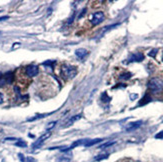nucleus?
Returning <instances> with one entry per match:
<instances>
[{"instance_id": "c756f323", "label": "nucleus", "mask_w": 163, "mask_h": 162, "mask_svg": "<svg viewBox=\"0 0 163 162\" xmlns=\"http://www.w3.org/2000/svg\"><path fill=\"white\" fill-rule=\"evenodd\" d=\"M2 133H3V130H2V129H1V128H0V135H1Z\"/></svg>"}, {"instance_id": "39448f33", "label": "nucleus", "mask_w": 163, "mask_h": 162, "mask_svg": "<svg viewBox=\"0 0 163 162\" xmlns=\"http://www.w3.org/2000/svg\"><path fill=\"white\" fill-rule=\"evenodd\" d=\"M50 136H51V132H50V131L49 132H46V133H44V134H42L41 136H40L39 138L37 139L36 141L33 143V144H32V148H33V149L39 148L42 144H43V142L45 141V140L49 138Z\"/></svg>"}, {"instance_id": "b1692460", "label": "nucleus", "mask_w": 163, "mask_h": 162, "mask_svg": "<svg viewBox=\"0 0 163 162\" xmlns=\"http://www.w3.org/2000/svg\"><path fill=\"white\" fill-rule=\"evenodd\" d=\"M18 157H19L21 162H25L26 159H25V157H24V155L22 154V153H19V154H18Z\"/></svg>"}, {"instance_id": "393cba45", "label": "nucleus", "mask_w": 163, "mask_h": 162, "mask_svg": "<svg viewBox=\"0 0 163 162\" xmlns=\"http://www.w3.org/2000/svg\"><path fill=\"white\" fill-rule=\"evenodd\" d=\"M25 162H36V160H35V159H34L33 157H31V156H29V157L26 158Z\"/></svg>"}, {"instance_id": "20e7f679", "label": "nucleus", "mask_w": 163, "mask_h": 162, "mask_svg": "<svg viewBox=\"0 0 163 162\" xmlns=\"http://www.w3.org/2000/svg\"><path fill=\"white\" fill-rule=\"evenodd\" d=\"M13 81L12 72H6L5 74H0V87L5 84H9Z\"/></svg>"}, {"instance_id": "c85d7f7f", "label": "nucleus", "mask_w": 163, "mask_h": 162, "mask_svg": "<svg viewBox=\"0 0 163 162\" xmlns=\"http://www.w3.org/2000/svg\"><path fill=\"white\" fill-rule=\"evenodd\" d=\"M130 97H131V99H135V98H137V94H135V95H131Z\"/></svg>"}, {"instance_id": "1a4fd4ad", "label": "nucleus", "mask_w": 163, "mask_h": 162, "mask_svg": "<svg viewBox=\"0 0 163 162\" xmlns=\"http://www.w3.org/2000/svg\"><path fill=\"white\" fill-rule=\"evenodd\" d=\"M80 118H81V114L72 116V117H70L67 121H66L65 123H64L63 128H67V127H69V126H71L72 124H74V123L76 122V121H78V120L80 119Z\"/></svg>"}, {"instance_id": "9d476101", "label": "nucleus", "mask_w": 163, "mask_h": 162, "mask_svg": "<svg viewBox=\"0 0 163 162\" xmlns=\"http://www.w3.org/2000/svg\"><path fill=\"white\" fill-rule=\"evenodd\" d=\"M87 50L86 49H84V48H79V49H77L75 51V54H76V56L78 57L79 59H83L85 56L87 55Z\"/></svg>"}, {"instance_id": "7ed1b4c3", "label": "nucleus", "mask_w": 163, "mask_h": 162, "mask_svg": "<svg viewBox=\"0 0 163 162\" xmlns=\"http://www.w3.org/2000/svg\"><path fill=\"white\" fill-rule=\"evenodd\" d=\"M104 18H105L104 13L102 11H97L92 14L90 21H91V24L93 26H96V25H99L100 23H102L104 21Z\"/></svg>"}, {"instance_id": "4be33fe9", "label": "nucleus", "mask_w": 163, "mask_h": 162, "mask_svg": "<svg viewBox=\"0 0 163 162\" xmlns=\"http://www.w3.org/2000/svg\"><path fill=\"white\" fill-rule=\"evenodd\" d=\"M75 15H76V13L74 12L73 14H72V16H71V17H70V18H69V19H68V21H67V23H68V24H71L72 22H73L74 18H75Z\"/></svg>"}, {"instance_id": "ddd939ff", "label": "nucleus", "mask_w": 163, "mask_h": 162, "mask_svg": "<svg viewBox=\"0 0 163 162\" xmlns=\"http://www.w3.org/2000/svg\"><path fill=\"white\" fill-rule=\"evenodd\" d=\"M51 113H48V114H37L35 116H33V117H30V118H27L26 119V121H34V120H36V119H40V118H43L45 117V116H47V115H50Z\"/></svg>"}, {"instance_id": "aec40b11", "label": "nucleus", "mask_w": 163, "mask_h": 162, "mask_svg": "<svg viewBox=\"0 0 163 162\" xmlns=\"http://www.w3.org/2000/svg\"><path fill=\"white\" fill-rule=\"evenodd\" d=\"M56 123H57V121H53V122L48 123V125L46 126V130H50V129H52L55 126Z\"/></svg>"}, {"instance_id": "0eeeda50", "label": "nucleus", "mask_w": 163, "mask_h": 162, "mask_svg": "<svg viewBox=\"0 0 163 162\" xmlns=\"http://www.w3.org/2000/svg\"><path fill=\"white\" fill-rule=\"evenodd\" d=\"M141 125H142V121L141 120L134 121V122H130V123H128L126 126H125V130L128 131V132L133 131V130H135V129L139 128Z\"/></svg>"}, {"instance_id": "6e6552de", "label": "nucleus", "mask_w": 163, "mask_h": 162, "mask_svg": "<svg viewBox=\"0 0 163 162\" xmlns=\"http://www.w3.org/2000/svg\"><path fill=\"white\" fill-rule=\"evenodd\" d=\"M144 59V55L141 52H136L130 55L128 58V62H140Z\"/></svg>"}, {"instance_id": "4468645a", "label": "nucleus", "mask_w": 163, "mask_h": 162, "mask_svg": "<svg viewBox=\"0 0 163 162\" xmlns=\"http://www.w3.org/2000/svg\"><path fill=\"white\" fill-rule=\"evenodd\" d=\"M131 76H132V74L130 73V72H124V73L119 75V78L121 80H128Z\"/></svg>"}, {"instance_id": "a878e982", "label": "nucleus", "mask_w": 163, "mask_h": 162, "mask_svg": "<svg viewBox=\"0 0 163 162\" xmlns=\"http://www.w3.org/2000/svg\"><path fill=\"white\" fill-rule=\"evenodd\" d=\"M7 19H9V16H1L0 17V21H5Z\"/></svg>"}, {"instance_id": "dca6fc26", "label": "nucleus", "mask_w": 163, "mask_h": 162, "mask_svg": "<svg viewBox=\"0 0 163 162\" xmlns=\"http://www.w3.org/2000/svg\"><path fill=\"white\" fill-rule=\"evenodd\" d=\"M101 101H103V102H105V103H108V102H110L111 100V98L107 95V93L106 92H103L102 94H101Z\"/></svg>"}, {"instance_id": "423d86ee", "label": "nucleus", "mask_w": 163, "mask_h": 162, "mask_svg": "<svg viewBox=\"0 0 163 162\" xmlns=\"http://www.w3.org/2000/svg\"><path fill=\"white\" fill-rule=\"evenodd\" d=\"M25 73H26V75H27L28 77H34V76H36V75L39 73L38 66L33 65V64H31V65H28L25 68Z\"/></svg>"}, {"instance_id": "cd10ccee", "label": "nucleus", "mask_w": 163, "mask_h": 162, "mask_svg": "<svg viewBox=\"0 0 163 162\" xmlns=\"http://www.w3.org/2000/svg\"><path fill=\"white\" fill-rule=\"evenodd\" d=\"M85 12H86V9H85V8H84V9H83V10H82L81 14H80V15H79V18H81V17H82V16H83V15H84V13H85Z\"/></svg>"}, {"instance_id": "f3484780", "label": "nucleus", "mask_w": 163, "mask_h": 162, "mask_svg": "<svg viewBox=\"0 0 163 162\" xmlns=\"http://www.w3.org/2000/svg\"><path fill=\"white\" fill-rule=\"evenodd\" d=\"M113 144H115V141H109V142H106V143H104V144H101V145H100V146H99V149H104V148L109 147V146H111V145H113Z\"/></svg>"}, {"instance_id": "2eb2a0df", "label": "nucleus", "mask_w": 163, "mask_h": 162, "mask_svg": "<svg viewBox=\"0 0 163 162\" xmlns=\"http://www.w3.org/2000/svg\"><path fill=\"white\" fill-rule=\"evenodd\" d=\"M109 157V154L108 153H103V154H99L97 156H95L94 160L95 161H100V160H103V159H106Z\"/></svg>"}, {"instance_id": "412c9836", "label": "nucleus", "mask_w": 163, "mask_h": 162, "mask_svg": "<svg viewBox=\"0 0 163 162\" xmlns=\"http://www.w3.org/2000/svg\"><path fill=\"white\" fill-rule=\"evenodd\" d=\"M157 52H158V49H152V50L150 51V52L148 53V55L151 56V57H155Z\"/></svg>"}, {"instance_id": "9b49d317", "label": "nucleus", "mask_w": 163, "mask_h": 162, "mask_svg": "<svg viewBox=\"0 0 163 162\" xmlns=\"http://www.w3.org/2000/svg\"><path fill=\"white\" fill-rule=\"evenodd\" d=\"M101 141H103V139H101V138H96V139H92V140H88V141L84 144V146L90 147V146H92V145L97 144V143H99Z\"/></svg>"}, {"instance_id": "bb28decb", "label": "nucleus", "mask_w": 163, "mask_h": 162, "mask_svg": "<svg viewBox=\"0 0 163 162\" xmlns=\"http://www.w3.org/2000/svg\"><path fill=\"white\" fill-rule=\"evenodd\" d=\"M2 102H3V94L0 92V104H1Z\"/></svg>"}, {"instance_id": "f03ea898", "label": "nucleus", "mask_w": 163, "mask_h": 162, "mask_svg": "<svg viewBox=\"0 0 163 162\" xmlns=\"http://www.w3.org/2000/svg\"><path fill=\"white\" fill-rule=\"evenodd\" d=\"M77 74V68L69 64H63L61 66V75L64 79H73Z\"/></svg>"}, {"instance_id": "6ab92c4d", "label": "nucleus", "mask_w": 163, "mask_h": 162, "mask_svg": "<svg viewBox=\"0 0 163 162\" xmlns=\"http://www.w3.org/2000/svg\"><path fill=\"white\" fill-rule=\"evenodd\" d=\"M56 162H70V158L68 156H62V157L58 158Z\"/></svg>"}, {"instance_id": "f257e3e1", "label": "nucleus", "mask_w": 163, "mask_h": 162, "mask_svg": "<svg viewBox=\"0 0 163 162\" xmlns=\"http://www.w3.org/2000/svg\"><path fill=\"white\" fill-rule=\"evenodd\" d=\"M147 86L152 93H160L163 91V79L160 77H153L148 81Z\"/></svg>"}, {"instance_id": "f8f14e48", "label": "nucleus", "mask_w": 163, "mask_h": 162, "mask_svg": "<svg viewBox=\"0 0 163 162\" xmlns=\"http://www.w3.org/2000/svg\"><path fill=\"white\" fill-rule=\"evenodd\" d=\"M151 101V97L149 96V94H145V96L143 97L142 99H141V101L139 102V105L140 106H142V105H145L149 103V102Z\"/></svg>"}, {"instance_id": "a211bd4d", "label": "nucleus", "mask_w": 163, "mask_h": 162, "mask_svg": "<svg viewBox=\"0 0 163 162\" xmlns=\"http://www.w3.org/2000/svg\"><path fill=\"white\" fill-rule=\"evenodd\" d=\"M15 145L18 147H26L27 146V143L24 141V140H18V141L15 143Z\"/></svg>"}, {"instance_id": "5701e85b", "label": "nucleus", "mask_w": 163, "mask_h": 162, "mask_svg": "<svg viewBox=\"0 0 163 162\" xmlns=\"http://www.w3.org/2000/svg\"><path fill=\"white\" fill-rule=\"evenodd\" d=\"M155 138L156 139H161V138H163V131H160L159 133H157L155 135Z\"/></svg>"}]
</instances>
